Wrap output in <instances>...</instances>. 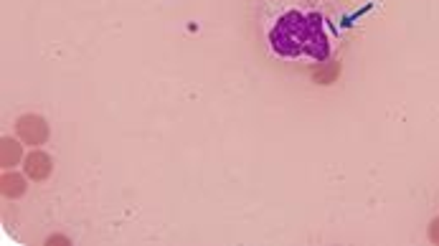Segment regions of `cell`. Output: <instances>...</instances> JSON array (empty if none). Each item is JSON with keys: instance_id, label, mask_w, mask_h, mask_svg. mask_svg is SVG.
<instances>
[{"instance_id": "6", "label": "cell", "mask_w": 439, "mask_h": 246, "mask_svg": "<svg viewBox=\"0 0 439 246\" xmlns=\"http://www.w3.org/2000/svg\"><path fill=\"white\" fill-rule=\"evenodd\" d=\"M338 74H341V66H338V64H328L325 69H320V72L312 74V79H315L317 84H330V82H333Z\"/></svg>"}, {"instance_id": "3", "label": "cell", "mask_w": 439, "mask_h": 246, "mask_svg": "<svg viewBox=\"0 0 439 246\" xmlns=\"http://www.w3.org/2000/svg\"><path fill=\"white\" fill-rule=\"evenodd\" d=\"M23 162H26L23 170H26V175L31 181H46L53 173V160L51 155H46L44 150H31Z\"/></svg>"}, {"instance_id": "7", "label": "cell", "mask_w": 439, "mask_h": 246, "mask_svg": "<svg viewBox=\"0 0 439 246\" xmlns=\"http://www.w3.org/2000/svg\"><path fill=\"white\" fill-rule=\"evenodd\" d=\"M429 241H432V244H439V219H434L432 224H429Z\"/></svg>"}, {"instance_id": "2", "label": "cell", "mask_w": 439, "mask_h": 246, "mask_svg": "<svg viewBox=\"0 0 439 246\" xmlns=\"http://www.w3.org/2000/svg\"><path fill=\"white\" fill-rule=\"evenodd\" d=\"M18 140L26 145H44L49 140V124L39 115H23L15 119Z\"/></svg>"}, {"instance_id": "4", "label": "cell", "mask_w": 439, "mask_h": 246, "mask_svg": "<svg viewBox=\"0 0 439 246\" xmlns=\"http://www.w3.org/2000/svg\"><path fill=\"white\" fill-rule=\"evenodd\" d=\"M0 190L6 198H20V195L26 193V178L13 170H6L3 178H0Z\"/></svg>"}, {"instance_id": "8", "label": "cell", "mask_w": 439, "mask_h": 246, "mask_svg": "<svg viewBox=\"0 0 439 246\" xmlns=\"http://www.w3.org/2000/svg\"><path fill=\"white\" fill-rule=\"evenodd\" d=\"M46 244H49V246H51V244H71V241H69V236H58V233H56V236H49V239H46Z\"/></svg>"}, {"instance_id": "5", "label": "cell", "mask_w": 439, "mask_h": 246, "mask_svg": "<svg viewBox=\"0 0 439 246\" xmlns=\"http://www.w3.org/2000/svg\"><path fill=\"white\" fill-rule=\"evenodd\" d=\"M20 157H23V148L11 137H3L0 140V165H3V170H11L13 165H18Z\"/></svg>"}, {"instance_id": "1", "label": "cell", "mask_w": 439, "mask_h": 246, "mask_svg": "<svg viewBox=\"0 0 439 246\" xmlns=\"http://www.w3.org/2000/svg\"><path fill=\"white\" fill-rule=\"evenodd\" d=\"M269 46L279 58L325 61L330 56V39L323 15L298 8L284 11L269 28Z\"/></svg>"}]
</instances>
